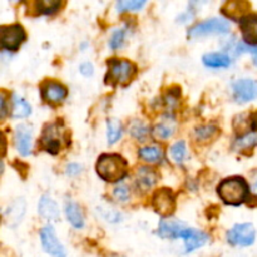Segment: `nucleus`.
Segmentation results:
<instances>
[{"mask_svg":"<svg viewBox=\"0 0 257 257\" xmlns=\"http://www.w3.org/2000/svg\"><path fill=\"white\" fill-rule=\"evenodd\" d=\"M128 163L119 155H102L97 162V173L107 182H118L127 176Z\"/></svg>","mask_w":257,"mask_h":257,"instance_id":"obj_1","label":"nucleus"},{"mask_svg":"<svg viewBox=\"0 0 257 257\" xmlns=\"http://www.w3.org/2000/svg\"><path fill=\"white\" fill-rule=\"evenodd\" d=\"M218 196L225 203L231 206H238L245 202L248 197L247 182L242 177H230L223 180L217 187Z\"/></svg>","mask_w":257,"mask_h":257,"instance_id":"obj_2","label":"nucleus"},{"mask_svg":"<svg viewBox=\"0 0 257 257\" xmlns=\"http://www.w3.org/2000/svg\"><path fill=\"white\" fill-rule=\"evenodd\" d=\"M137 68L130 60L110 59L108 62V74L105 80L112 85L125 84L133 78Z\"/></svg>","mask_w":257,"mask_h":257,"instance_id":"obj_3","label":"nucleus"},{"mask_svg":"<svg viewBox=\"0 0 257 257\" xmlns=\"http://www.w3.org/2000/svg\"><path fill=\"white\" fill-rule=\"evenodd\" d=\"M27 35L19 24L3 25L0 27V48L9 52H15L22 45Z\"/></svg>","mask_w":257,"mask_h":257,"instance_id":"obj_4","label":"nucleus"},{"mask_svg":"<svg viewBox=\"0 0 257 257\" xmlns=\"http://www.w3.org/2000/svg\"><path fill=\"white\" fill-rule=\"evenodd\" d=\"M230 23L221 18H212L202 23H198L188 30V37L198 38L210 34H227L230 32Z\"/></svg>","mask_w":257,"mask_h":257,"instance_id":"obj_5","label":"nucleus"},{"mask_svg":"<svg viewBox=\"0 0 257 257\" xmlns=\"http://www.w3.org/2000/svg\"><path fill=\"white\" fill-rule=\"evenodd\" d=\"M256 230L252 223H241L236 225L232 230L228 231L227 240L231 245L235 246H251L255 242Z\"/></svg>","mask_w":257,"mask_h":257,"instance_id":"obj_6","label":"nucleus"},{"mask_svg":"<svg viewBox=\"0 0 257 257\" xmlns=\"http://www.w3.org/2000/svg\"><path fill=\"white\" fill-rule=\"evenodd\" d=\"M40 241L45 252L52 257H67L64 246L55 236L54 227L50 225L44 226L40 231Z\"/></svg>","mask_w":257,"mask_h":257,"instance_id":"obj_7","label":"nucleus"},{"mask_svg":"<svg viewBox=\"0 0 257 257\" xmlns=\"http://www.w3.org/2000/svg\"><path fill=\"white\" fill-rule=\"evenodd\" d=\"M63 142V131L58 125V123H53L45 127L43 135L40 137V145L47 152L55 155L59 152Z\"/></svg>","mask_w":257,"mask_h":257,"instance_id":"obj_8","label":"nucleus"},{"mask_svg":"<svg viewBox=\"0 0 257 257\" xmlns=\"http://www.w3.org/2000/svg\"><path fill=\"white\" fill-rule=\"evenodd\" d=\"M152 206L156 212L160 213L161 216L172 215L176 208L175 195L167 188L158 190L152 197Z\"/></svg>","mask_w":257,"mask_h":257,"instance_id":"obj_9","label":"nucleus"},{"mask_svg":"<svg viewBox=\"0 0 257 257\" xmlns=\"http://www.w3.org/2000/svg\"><path fill=\"white\" fill-rule=\"evenodd\" d=\"M178 238H183L185 240V252L191 253L197 248L202 247L207 243L208 236L205 232L201 231L193 230V228L185 227L178 235Z\"/></svg>","mask_w":257,"mask_h":257,"instance_id":"obj_10","label":"nucleus"},{"mask_svg":"<svg viewBox=\"0 0 257 257\" xmlns=\"http://www.w3.org/2000/svg\"><path fill=\"white\" fill-rule=\"evenodd\" d=\"M233 97L238 103L251 102L257 98V82L253 79H240L233 84Z\"/></svg>","mask_w":257,"mask_h":257,"instance_id":"obj_11","label":"nucleus"},{"mask_svg":"<svg viewBox=\"0 0 257 257\" xmlns=\"http://www.w3.org/2000/svg\"><path fill=\"white\" fill-rule=\"evenodd\" d=\"M240 28L242 32V37L246 44L253 45L257 44V14L245 15L240 20Z\"/></svg>","mask_w":257,"mask_h":257,"instance_id":"obj_12","label":"nucleus"},{"mask_svg":"<svg viewBox=\"0 0 257 257\" xmlns=\"http://www.w3.org/2000/svg\"><path fill=\"white\" fill-rule=\"evenodd\" d=\"M67 89L62 84L55 82H45L42 85L43 99L49 103H60L67 98Z\"/></svg>","mask_w":257,"mask_h":257,"instance_id":"obj_13","label":"nucleus"},{"mask_svg":"<svg viewBox=\"0 0 257 257\" xmlns=\"http://www.w3.org/2000/svg\"><path fill=\"white\" fill-rule=\"evenodd\" d=\"M15 146L22 156L30 155L32 151V130L25 124H20L15 131Z\"/></svg>","mask_w":257,"mask_h":257,"instance_id":"obj_14","label":"nucleus"},{"mask_svg":"<svg viewBox=\"0 0 257 257\" xmlns=\"http://www.w3.org/2000/svg\"><path fill=\"white\" fill-rule=\"evenodd\" d=\"M38 212L43 218L48 221L59 220V207L57 202L49 196H43L38 205Z\"/></svg>","mask_w":257,"mask_h":257,"instance_id":"obj_15","label":"nucleus"},{"mask_svg":"<svg viewBox=\"0 0 257 257\" xmlns=\"http://www.w3.org/2000/svg\"><path fill=\"white\" fill-rule=\"evenodd\" d=\"M186 227L183 222L176 220H162L160 222V227H158V235L162 238H178L181 231Z\"/></svg>","mask_w":257,"mask_h":257,"instance_id":"obj_16","label":"nucleus"},{"mask_svg":"<svg viewBox=\"0 0 257 257\" xmlns=\"http://www.w3.org/2000/svg\"><path fill=\"white\" fill-rule=\"evenodd\" d=\"M250 3L247 2H228L222 7V13L233 20H241L250 10Z\"/></svg>","mask_w":257,"mask_h":257,"instance_id":"obj_17","label":"nucleus"},{"mask_svg":"<svg viewBox=\"0 0 257 257\" xmlns=\"http://www.w3.org/2000/svg\"><path fill=\"white\" fill-rule=\"evenodd\" d=\"M65 216L68 221L74 228H83L84 227V217L80 211V207L73 201H67L64 205Z\"/></svg>","mask_w":257,"mask_h":257,"instance_id":"obj_18","label":"nucleus"},{"mask_svg":"<svg viewBox=\"0 0 257 257\" xmlns=\"http://www.w3.org/2000/svg\"><path fill=\"white\" fill-rule=\"evenodd\" d=\"M136 181H137L138 187L146 191L155 186V183L157 182V173L152 168L141 167L136 173Z\"/></svg>","mask_w":257,"mask_h":257,"instance_id":"obj_19","label":"nucleus"},{"mask_svg":"<svg viewBox=\"0 0 257 257\" xmlns=\"http://www.w3.org/2000/svg\"><path fill=\"white\" fill-rule=\"evenodd\" d=\"M203 64L210 68H227L231 65V58L225 53H208L202 58Z\"/></svg>","mask_w":257,"mask_h":257,"instance_id":"obj_20","label":"nucleus"},{"mask_svg":"<svg viewBox=\"0 0 257 257\" xmlns=\"http://www.w3.org/2000/svg\"><path fill=\"white\" fill-rule=\"evenodd\" d=\"M25 212V202L23 200H17L14 203L9 206V208L5 212L7 216V222L10 223V226H15L20 222L22 217Z\"/></svg>","mask_w":257,"mask_h":257,"instance_id":"obj_21","label":"nucleus"},{"mask_svg":"<svg viewBox=\"0 0 257 257\" xmlns=\"http://www.w3.org/2000/svg\"><path fill=\"white\" fill-rule=\"evenodd\" d=\"M32 108H30L29 103L25 99H23L19 95H13V110L12 115L14 118H25L30 114Z\"/></svg>","mask_w":257,"mask_h":257,"instance_id":"obj_22","label":"nucleus"},{"mask_svg":"<svg viewBox=\"0 0 257 257\" xmlns=\"http://www.w3.org/2000/svg\"><path fill=\"white\" fill-rule=\"evenodd\" d=\"M138 156L142 158L143 161L150 163L160 162L162 160V151L161 148L156 147V146H150V147H143L138 151Z\"/></svg>","mask_w":257,"mask_h":257,"instance_id":"obj_23","label":"nucleus"},{"mask_svg":"<svg viewBox=\"0 0 257 257\" xmlns=\"http://www.w3.org/2000/svg\"><path fill=\"white\" fill-rule=\"evenodd\" d=\"M122 137V125L118 120L109 119L107 122V138L109 145H114Z\"/></svg>","mask_w":257,"mask_h":257,"instance_id":"obj_24","label":"nucleus"},{"mask_svg":"<svg viewBox=\"0 0 257 257\" xmlns=\"http://www.w3.org/2000/svg\"><path fill=\"white\" fill-rule=\"evenodd\" d=\"M60 2H50V0H40L35 2L34 7L38 14H52L60 8Z\"/></svg>","mask_w":257,"mask_h":257,"instance_id":"obj_25","label":"nucleus"},{"mask_svg":"<svg viewBox=\"0 0 257 257\" xmlns=\"http://www.w3.org/2000/svg\"><path fill=\"white\" fill-rule=\"evenodd\" d=\"M173 132H175V125L171 122H168V120H165V122L157 124L155 131H153L156 137L161 138V140H167V138H170L173 135Z\"/></svg>","mask_w":257,"mask_h":257,"instance_id":"obj_26","label":"nucleus"},{"mask_svg":"<svg viewBox=\"0 0 257 257\" xmlns=\"http://www.w3.org/2000/svg\"><path fill=\"white\" fill-rule=\"evenodd\" d=\"M171 157L173 158V161L177 163H181L183 160H185L186 155H187V150H186V143L183 141H180V142H176L175 145L171 147L170 150Z\"/></svg>","mask_w":257,"mask_h":257,"instance_id":"obj_27","label":"nucleus"},{"mask_svg":"<svg viewBox=\"0 0 257 257\" xmlns=\"http://www.w3.org/2000/svg\"><path fill=\"white\" fill-rule=\"evenodd\" d=\"M257 143V135L256 133H248V135L243 136L242 138H238L235 142L233 147L238 151H245L248 148L253 147Z\"/></svg>","mask_w":257,"mask_h":257,"instance_id":"obj_28","label":"nucleus"},{"mask_svg":"<svg viewBox=\"0 0 257 257\" xmlns=\"http://www.w3.org/2000/svg\"><path fill=\"white\" fill-rule=\"evenodd\" d=\"M146 5L143 0H122L117 3V9L119 13L128 12V10H140Z\"/></svg>","mask_w":257,"mask_h":257,"instance_id":"obj_29","label":"nucleus"},{"mask_svg":"<svg viewBox=\"0 0 257 257\" xmlns=\"http://www.w3.org/2000/svg\"><path fill=\"white\" fill-rule=\"evenodd\" d=\"M125 39V30L124 29H118L115 30L114 34L112 35L109 40V47L112 49H119L123 44H124Z\"/></svg>","mask_w":257,"mask_h":257,"instance_id":"obj_30","label":"nucleus"},{"mask_svg":"<svg viewBox=\"0 0 257 257\" xmlns=\"http://www.w3.org/2000/svg\"><path fill=\"white\" fill-rule=\"evenodd\" d=\"M131 135L137 140H145L146 136L148 135V128L143 123L136 122L131 127Z\"/></svg>","mask_w":257,"mask_h":257,"instance_id":"obj_31","label":"nucleus"},{"mask_svg":"<svg viewBox=\"0 0 257 257\" xmlns=\"http://www.w3.org/2000/svg\"><path fill=\"white\" fill-rule=\"evenodd\" d=\"M217 132L215 127L212 125H206V127H201L196 131V136H197V140L201 141H207L210 138L213 137V135Z\"/></svg>","mask_w":257,"mask_h":257,"instance_id":"obj_32","label":"nucleus"},{"mask_svg":"<svg viewBox=\"0 0 257 257\" xmlns=\"http://www.w3.org/2000/svg\"><path fill=\"white\" fill-rule=\"evenodd\" d=\"M113 195H114V197L117 198L118 201H120V202H127V201L130 200V190H128L127 186L124 185H119L118 187H115Z\"/></svg>","mask_w":257,"mask_h":257,"instance_id":"obj_33","label":"nucleus"},{"mask_svg":"<svg viewBox=\"0 0 257 257\" xmlns=\"http://www.w3.org/2000/svg\"><path fill=\"white\" fill-rule=\"evenodd\" d=\"M8 114V105H7V95L5 93L0 92V120L4 119Z\"/></svg>","mask_w":257,"mask_h":257,"instance_id":"obj_34","label":"nucleus"},{"mask_svg":"<svg viewBox=\"0 0 257 257\" xmlns=\"http://www.w3.org/2000/svg\"><path fill=\"white\" fill-rule=\"evenodd\" d=\"M80 73H82L83 75H85V77H90V75L93 74V65L90 64V63H83L82 65H80Z\"/></svg>","mask_w":257,"mask_h":257,"instance_id":"obj_35","label":"nucleus"},{"mask_svg":"<svg viewBox=\"0 0 257 257\" xmlns=\"http://www.w3.org/2000/svg\"><path fill=\"white\" fill-rule=\"evenodd\" d=\"M80 170H82L80 165H78V163H70L67 167V173L69 176H75L80 172Z\"/></svg>","mask_w":257,"mask_h":257,"instance_id":"obj_36","label":"nucleus"},{"mask_svg":"<svg viewBox=\"0 0 257 257\" xmlns=\"http://www.w3.org/2000/svg\"><path fill=\"white\" fill-rule=\"evenodd\" d=\"M5 152H7V140H5V136L0 132V157H3Z\"/></svg>","mask_w":257,"mask_h":257,"instance_id":"obj_37","label":"nucleus"},{"mask_svg":"<svg viewBox=\"0 0 257 257\" xmlns=\"http://www.w3.org/2000/svg\"><path fill=\"white\" fill-rule=\"evenodd\" d=\"M253 191H255V192L257 193V176L255 178V182H253Z\"/></svg>","mask_w":257,"mask_h":257,"instance_id":"obj_38","label":"nucleus"},{"mask_svg":"<svg viewBox=\"0 0 257 257\" xmlns=\"http://www.w3.org/2000/svg\"><path fill=\"white\" fill-rule=\"evenodd\" d=\"M253 63L257 65V54H255V58H253Z\"/></svg>","mask_w":257,"mask_h":257,"instance_id":"obj_39","label":"nucleus"},{"mask_svg":"<svg viewBox=\"0 0 257 257\" xmlns=\"http://www.w3.org/2000/svg\"><path fill=\"white\" fill-rule=\"evenodd\" d=\"M2 171H3V165H2V162H0V173H2Z\"/></svg>","mask_w":257,"mask_h":257,"instance_id":"obj_40","label":"nucleus"}]
</instances>
